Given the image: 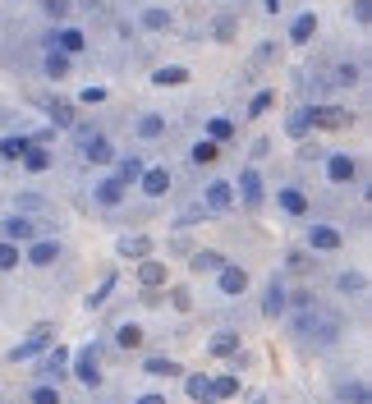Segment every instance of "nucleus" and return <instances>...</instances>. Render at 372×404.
Masks as SVG:
<instances>
[{"label": "nucleus", "instance_id": "a18cd8bd", "mask_svg": "<svg viewBox=\"0 0 372 404\" xmlns=\"http://www.w3.org/2000/svg\"><path fill=\"white\" fill-rule=\"evenodd\" d=\"M83 101L97 106V101H106V88H83Z\"/></svg>", "mask_w": 372, "mask_h": 404}, {"label": "nucleus", "instance_id": "e433bc0d", "mask_svg": "<svg viewBox=\"0 0 372 404\" xmlns=\"http://www.w3.org/2000/svg\"><path fill=\"white\" fill-rule=\"evenodd\" d=\"M32 404H60V390L55 386H37L32 390Z\"/></svg>", "mask_w": 372, "mask_h": 404}, {"label": "nucleus", "instance_id": "1a4fd4ad", "mask_svg": "<svg viewBox=\"0 0 372 404\" xmlns=\"http://www.w3.org/2000/svg\"><path fill=\"white\" fill-rule=\"evenodd\" d=\"M55 257H60V244H55V239H37V244L28 249V262L32 266H51Z\"/></svg>", "mask_w": 372, "mask_h": 404}, {"label": "nucleus", "instance_id": "7c9ffc66", "mask_svg": "<svg viewBox=\"0 0 372 404\" xmlns=\"http://www.w3.org/2000/svg\"><path fill=\"white\" fill-rule=\"evenodd\" d=\"M23 166H28V171H37V175H42V171H47V166H51V152H42V147H32V152L23 156Z\"/></svg>", "mask_w": 372, "mask_h": 404}, {"label": "nucleus", "instance_id": "c9c22d12", "mask_svg": "<svg viewBox=\"0 0 372 404\" xmlns=\"http://www.w3.org/2000/svg\"><path fill=\"white\" fill-rule=\"evenodd\" d=\"M166 23H171L166 10H142V28H166Z\"/></svg>", "mask_w": 372, "mask_h": 404}, {"label": "nucleus", "instance_id": "412c9836", "mask_svg": "<svg viewBox=\"0 0 372 404\" xmlns=\"http://www.w3.org/2000/svg\"><path fill=\"white\" fill-rule=\"evenodd\" d=\"M166 134V120L161 115H142L138 120V138H161Z\"/></svg>", "mask_w": 372, "mask_h": 404}, {"label": "nucleus", "instance_id": "39448f33", "mask_svg": "<svg viewBox=\"0 0 372 404\" xmlns=\"http://www.w3.org/2000/svg\"><path fill=\"white\" fill-rule=\"evenodd\" d=\"M308 244L317 253H336V249H340V230H331V225H312V230H308Z\"/></svg>", "mask_w": 372, "mask_h": 404}, {"label": "nucleus", "instance_id": "6e6552de", "mask_svg": "<svg viewBox=\"0 0 372 404\" xmlns=\"http://www.w3.org/2000/svg\"><path fill=\"white\" fill-rule=\"evenodd\" d=\"M244 290H248L244 266H221V294H244Z\"/></svg>", "mask_w": 372, "mask_h": 404}, {"label": "nucleus", "instance_id": "f704fd0d", "mask_svg": "<svg viewBox=\"0 0 372 404\" xmlns=\"http://www.w3.org/2000/svg\"><path fill=\"white\" fill-rule=\"evenodd\" d=\"M166 280V266L161 262H142V285H161Z\"/></svg>", "mask_w": 372, "mask_h": 404}, {"label": "nucleus", "instance_id": "b1692460", "mask_svg": "<svg viewBox=\"0 0 372 404\" xmlns=\"http://www.w3.org/2000/svg\"><path fill=\"white\" fill-rule=\"evenodd\" d=\"M216 156H221V147H216V142H212V138H202L198 147H193V161H198V166H212Z\"/></svg>", "mask_w": 372, "mask_h": 404}, {"label": "nucleus", "instance_id": "72a5a7b5", "mask_svg": "<svg viewBox=\"0 0 372 404\" xmlns=\"http://www.w3.org/2000/svg\"><path fill=\"white\" fill-rule=\"evenodd\" d=\"M188 395L193 400H212V381L207 377H188Z\"/></svg>", "mask_w": 372, "mask_h": 404}, {"label": "nucleus", "instance_id": "a878e982", "mask_svg": "<svg viewBox=\"0 0 372 404\" xmlns=\"http://www.w3.org/2000/svg\"><path fill=\"white\" fill-rule=\"evenodd\" d=\"M47 74L51 78H64V74H69V55H64V51H51V55H47Z\"/></svg>", "mask_w": 372, "mask_h": 404}, {"label": "nucleus", "instance_id": "f8f14e48", "mask_svg": "<svg viewBox=\"0 0 372 404\" xmlns=\"http://www.w3.org/2000/svg\"><path fill=\"white\" fill-rule=\"evenodd\" d=\"M83 156H88V161H97V166H106V161H110L115 152H110V142L101 138V134H92V138L83 142Z\"/></svg>", "mask_w": 372, "mask_h": 404}, {"label": "nucleus", "instance_id": "5701e85b", "mask_svg": "<svg viewBox=\"0 0 372 404\" xmlns=\"http://www.w3.org/2000/svg\"><path fill=\"white\" fill-rule=\"evenodd\" d=\"M266 317H276V312H285V290H280L276 280H271V290H266V303H262Z\"/></svg>", "mask_w": 372, "mask_h": 404}, {"label": "nucleus", "instance_id": "cd10ccee", "mask_svg": "<svg viewBox=\"0 0 372 404\" xmlns=\"http://www.w3.org/2000/svg\"><path fill=\"white\" fill-rule=\"evenodd\" d=\"M147 249H152V244H147L142 234H134V239H120V253H129V257H147Z\"/></svg>", "mask_w": 372, "mask_h": 404}, {"label": "nucleus", "instance_id": "4be33fe9", "mask_svg": "<svg viewBox=\"0 0 372 404\" xmlns=\"http://www.w3.org/2000/svg\"><path fill=\"white\" fill-rule=\"evenodd\" d=\"M239 188H244V198H248V202L262 198V179H258V171H244V175H239Z\"/></svg>", "mask_w": 372, "mask_h": 404}, {"label": "nucleus", "instance_id": "7ed1b4c3", "mask_svg": "<svg viewBox=\"0 0 372 404\" xmlns=\"http://www.w3.org/2000/svg\"><path fill=\"white\" fill-rule=\"evenodd\" d=\"M142 193H147V198H161V193H166V188H171V171H166V166H152V171H142Z\"/></svg>", "mask_w": 372, "mask_h": 404}, {"label": "nucleus", "instance_id": "de8ad7c7", "mask_svg": "<svg viewBox=\"0 0 372 404\" xmlns=\"http://www.w3.org/2000/svg\"><path fill=\"white\" fill-rule=\"evenodd\" d=\"M340 290H363V276H349V271H345V276H340Z\"/></svg>", "mask_w": 372, "mask_h": 404}, {"label": "nucleus", "instance_id": "c85d7f7f", "mask_svg": "<svg viewBox=\"0 0 372 404\" xmlns=\"http://www.w3.org/2000/svg\"><path fill=\"white\" fill-rule=\"evenodd\" d=\"M234 390H239V381H234V377H216V381H212V400H230Z\"/></svg>", "mask_w": 372, "mask_h": 404}, {"label": "nucleus", "instance_id": "9b49d317", "mask_svg": "<svg viewBox=\"0 0 372 404\" xmlns=\"http://www.w3.org/2000/svg\"><path fill=\"white\" fill-rule=\"evenodd\" d=\"M28 152H32V138H23V134L18 138H0V156L5 161H23Z\"/></svg>", "mask_w": 372, "mask_h": 404}, {"label": "nucleus", "instance_id": "dca6fc26", "mask_svg": "<svg viewBox=\"0 0 372 404\" xmlns=\"http://www.w3.org/2000/svg\"><path fill=\"white\" fill-rule=\"evenodd\" d=\"M280 207H285L290 216H303V212H308V198H303L299 188H280Z\"/></svg>", "mask_w": 372, "mask_h": 404}, {"label": "nucleus", "instance_id": "a211bd4d", "mask_svg": "<svg viewBox=\"0 0 372 404\" xmlns=\"http://www.w3.org/2000/svg\"><path fill=\"white\" fill-rule=\"evenodd\" d=\"M55 47H60L64 55H74V51H83V32H78V28H60V37H55Z\"/></svg>", "mask_w": 372, "mask_h": 404}, {"label": "nucleus", "instance_id": "f3484780", "mask_svg": "<svg viewBox=\"0 0 372 404\" xmlns=\"http://www.w3.org/2000/svg\"><path fill=\"white\" fill-rule=\"evenodd\" d=\"M120 198H124V184H120V179H101V184H97V202H106V207H115Z\"/></svg>", "mask_w": 372, "mask_h": 404}, {"label": "nucleus", "instance_id": "4468645a", "mask_svg": "<svg viewBox=\"0 0 372 404\" xmlns=\"http://www.w3.org/2000/svg\"><path fill=\"white\" fill-rule=\"evenodd\" d=\"M51 125H55V129H74L78 125L74 106H69V101H51Z\"/></svg>", "mask_w": 372, "mask_h": 404}, {"label": "nucleus", "instance_id": "0eeeda50", "mask_svg": "<svg viewBox=\"0 0 372 404\" xmlns=\"http://www.w3.org/2000/svg\"><path fill=\"white\" fill-rule=\"evenodd\" d=\"M230 202H234V184H225V179H212V184H207V207H212V212H225Z\"/></svg>", "mask_w": 372, "mask_h": 404}, {"label": "nucleus", "instance_id": "09e8293b", "mask_svg": "<svg viewBox=\"0 0 372 404\" xmlns=\"http://www.w3.org/2000/svg\"><path fill=\"white\" fill-rule=\"evenodd\" d=\"M138 404H166V400H161V395H142Z\"/></svg>", "mask_w": 372, "mask_h": 404}, {"label": "nucleus", "instance_id": "c03bdc74", "mask_svg": "<svg viewBox=\"0 0 372 404\" xmlns=\"http://www.w3.org/2000/svg\"><path fill=\"white\" fill-rule=\"evenodd\" d=\"M336 83H358V64H340V69H336Z\"/></svg>", "mask_w": 372, "mask_h": 404}, {"label": "nucleus", "instance_id": "2f4dec72", "mask_svg": "<svg viewBox=\"0 0 372 404\" xmlns=\"http://www.w3.org/2000/svg\"><path fill=\"white\" fill-rule=\"evenodd\" d=\"M234 349H239V336H230V331H225V336H216V340H212V354H234Z\"/></svg>", "mask_w": 372, "mask_h": 404}, {"label": "nucleus", "instance_id": "79ce46f5", "mask_svg": "<svg viewBox=\"0 0 372 404\" xmlns=\"http://www.w3.org/2000/svg\"><path fill=\"white\" fill-rule=\"evenodd\" d=\"M271 101H276L271 92H258V97H253V106H248V115H262V110H271Z\"/></svg>", "mask_w": 372, "mask_h": 404}, {"label": "nucleus", "instance_id": "58836bf2", "mask_svg": "<svg viewBox=\"0 0 372 404\" xmlns=\"http://www.w3.org/2000/svg\"><path fill=\"white\" fill-rule=\"evenodd\" d=\"M10 266H18V249L14 244H0V271H10Z\"/></svg>", "mask_w": 372, "mask_h": 404}, {"label": "nucleus", "instance_id": "423d86ee", "mask_svg": "<svg viewBox=\"0 0 372 404\" xmlns=\"http://www.w3.org/2000/svg\"><path fill=\"white\" fill-rule=\"evenodd\" d=\"M74 377L83 381V386H97V381H101V373H97V349H83V354H78Z\"/></svg>", "mask_w": 372, "mask_h": 404}, {"label": "nucleus", "instance_id": "37998d69", "mask_svg": "<svg viewBox=\"0 0 372 404\" xmlns=\"http://www.w3.org/2000/svg\"><path fill=\"white\" fill-rule=\"evenodd\" d=\"M345 400H354V404H368V386H363V381H354V386H345Z\"/></svg>", "mask_w": 372, "mask_h": 404}, {"label": "nucleus", "instance_id": "bb28decb", "mask_svg": "<svg viewBox=\"0 0 372 404\" xmlns=\"http://www.w3.org/2000/svg\"><path fill=\"white\" fill-rule=\"evenodd\" d=\"M142 373H147V377H175L179 368H175L171 358H147V368H142Z\"/></svg>", "mask_w": 372, "mask_h": 404}, {"label": "nucleus", "instance_id": "aec40b11", "mask_svg": "<svg viewBox=\"0 0 372 404\" xmlns=\"http://www.w3.org/2000/svg\"><path fill=\"white\" fill-rule=\"evenodd\" d=\"M115 179H120V184H134V179H142V161H138V156H124V161H120V175H115Z\"/></svg>", "mask_w": 372, "mask_h": 404}, {"label": "nucleus", "instance_id": "ddd939ff", "mask_svg": "<svg viewBox=\"0 0 372 404\" xmlns=\"http://www.w3.org/2000/svg\"><path fill=\"white\" fill-rule=\"evenodd\" d=\"M312 32H317V14H299L290 23V42H312Z\"/></svg>", "mask_w": 372, "mask_h": 404}, {"label": "nucleus", "instance_id": "6ab92c4d", "mask_svg": "<svg viewBox=\"0 0 372 404\" xmlns=\"http://www.w3.org/2000/svg\"><path fill=\"white\" fill-rule=\"evenodd\" d=\"M5 234H10V239H32V234H37V225H32V220H23V216H10V220H5Z\"/></svg>", "mask_w": 372, "mask_h": 404}, {"label": "nucleus", "instance_id": "c756f323", "mask_svg": "<svg viewBox=\"0 0 372 404\" xmlns=\"http://www.w3.org/2000/svg\"><path fill=\"white\" fill-rule=\"evenodd\" d=\"M308 110H295V115H290V120H285V129H290V134H295V138H303V134H308Z\"/></svg>", "mask_w": 372, "mask_h": 404}, {"label": "nucleus", "instance_id": "a19ab883", "mask_svg": "<svg viewBox=\"0 0 372 404\" xmlns=\"http://www.w3.org/2000/svg\"><path fill=\"white\" fill-rule=\"evenodd\" d=\"M42 10H47L51 18H64L69 14V0H42Z\"/></svg>", "mask_w": 372, "mask_h": 404}, {"label": "nucleus", "instance_id": "f257e3e1", "mask_svg": "<svg viewBox=\"0 0 372 404\" xmlns=\"http://www.w3.org/2000/svg\"><path fill=\"white\" fill-rule=\"evenodd\" d=\"M354 156L349 152H331L326 156V179H331V184H349V179H354Z\"/></svg>", "mask_w": 372, "mask_h": 404}, {"label": "nucleus", "instance_id": "9d476101", "mask_svg": "<svg viewBox=\"0 0 372 404\" xmlns=\"http://www.w3.org/2000/svg\"><path fill=\"white\" fill-rule=\"evenodd\" d=\"M152 83H161V88H179V83H188V69L184 64H161L152 74Z\"/></svg>", "mask_w": 372, "mask_h": 404}, {"label": "nucleus", "instance_id": "473e14b6", "mask_svg": "<svg viewBox=\"0 0 372 404\" xmlns=\"http://www.w3.org/2000/svg\"><path fill=\"white\" fill-rule=\"evenodd\" d=\"M115 340H120L124 349H138V344H142V331H138V327H129V322H124V327H120V336H115Z\"/></svg>", "mask_w": 372, "mask_h": 404}, {"label": "nucleus", "instance_id": "20e7f679", "mask_svg": "<svg viewBox=\"0 0 372 404\" xmlns=\"http://www.w3.org/2000/svg\"><path fill=\"white\" fill-rule=\"evenodd\" d=\"M308 120H312V125H322V129H345V125H349V110L322 106V110H308Z\"/></svg>", "mask_w": 372, "mask_h": 404}, {"label": "nucleus", "instance_id": "4c0bfd02", "mask_svg": "<svg viewBox=\"0 0 372 404\" xmlns=\"http://www.w3.org/2000/svg\"><path fill=\"white\" fill-rule=\"evenodd\" d=\"M110 290H115V276H106L101 285H97V294L88 299V308H97V303H106V294H110Z\"/></svg>", "mask_w": 372, "mask_h": 404}, {"label": "nucleus", "instance_id": "2eb2a0df", "mask_svg": "<svg viewBox=\"0 0 372 404\" xmlns=\"http://www.w3.org/2000/svg\"><path fill=\"white\" fill-rule=\"evenodd\" d=\"M64 368H69V349H60V344H55V349L47 354V363H42V377H60Z\"/></svg>", "mask_w": 372, "mask_h": 404}, {"label": "nucleus", "instance_id": "393cba45", "mask_svg": "<svg viewBox=\"0 0 372 404\" xmlns=\"http://www.w3.org/2000/svg\"><path fill=\"white\" fill-rule=\"evenodd\" d=\"M225 257L221 253H193V271H221Z\"/></svg>", "mask_w": 372, "mask_h": 404}, {"label": "nucleus", "instance_id": "ea45409f", "mask_svg": "<svg viewBox=\"0 0 372 404\" xmlns=\"http://www.w3.org/2000/svg\"><path fill=\"white\" fill-rule=\"evenodd\" d=\"M230 120H212V125H207V134H212V142H221V138H230Z\"/></svg>", "mask_w": 372, "mask_h": 404}, {"label": "nucleus", "instance_id": "49530a36", "mask_svg": "<svg viewBox=\"0 0 372 404\" xmlns=\"http://www.w3.org/2000/svg\"><path fill=\"white\" fill-rule=\"evenodd\" d=\"M354 18H358V23H368V18H372V5H368V0H358V5H354Z\"/></svg>", "mask_w": 372, "mask_h": 404}, {"label": "nucleus", "instance_id": "f03ea898", "mask_svg": "<svg viewBox=\"0 0 372 404\" xmlns=\"http://www.w3.org/2000/svg\"><path fill=\"white\" fill-rule=\"evenodd\" d=\"M47 344H51V327H37V331H32V336H28L23 344H14V349H10V358H14V363H23V358L42 354Z\"/></svg>", "mask_w": 372, "mask_h": 404}]
</instances>
